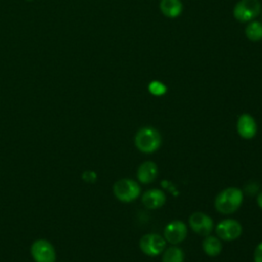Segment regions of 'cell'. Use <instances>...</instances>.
<instances>
[{
    "instance_id": "e0dca14e",
    "label": "cell",
    "mask_w": 262,
    "mask_h": 262,
    "mask_svg": "<svg viewBox=\"0 0 262 262\" xmlns=\"http://www.w3.org/2000/svg\"><path fill=\"white\" fill-rule=\"evenodd\" d=\"M167 86L161 81L155 80L148 84V91L155 96H162L167 92Z\"/></svg>"
},
{
    "instance_id": "5b68a950",
    "label": "cell",
    "mask_w": 262,
    "mask_h": 262,
    "mask_svg": "<svg viewBox=\"0 0 262 262\" xmlns=\"http://www.w3.org/2000/svg\"><path fill=\"white\" fill-rule=\"evenodd\" d=\"M139 248L147 256L160 255L166 248V239L158 233H146L139 241Z\"/></svg>"
},
{
    "instance_id": "4fadbf2b",
    "label": "cell",
    "mask_w": 262,
    "mask_h": 262,
    "mask_svg": "<svg viewBox=\"0 0 262 262\" xmlns=\"http://www.w3.org/2000/svg\"><path fill=\"white\" fill-rule=\"evenodd\" d=\"M160 9L165 16L175 18L181 14L183 5L180 0H161Z\"/></svg>"
},
{
    "instance_id": "6da1fadb",
    "label": "cell",
    "mask_w": 262,
    "mask_h": 262,
    "mask_svg": "<svg viewBox=\"0 0 262 262\" xmlns=\"http://www.w3.org/2000/svg\"><path fill=\"white\" fill-rule=\"evenodd\" d=\"M243 199V191L239 188L227 187L217 194L215 208L221 214H232L241 207Z\"/></svg>"
},
{
    "instance_id": "ffe728a7",
    "label": "cell",
    "mask_w": 262,
    "mask_h": 262,
    "mask_svg": "<svg viewBox=\"0 0 262 262\" xmlns=\"http://www.w3.org/2000/svg\"><path fill=\"white\" fill-rule=\"evenodd\" d=\"M257 204H258V206L262 209V192H260V193L258 194V196H257Z\"/></svg>"
},
{
    "instance_id": "d6986e66",
    "label": "cell",
    "mask_w": 262,
    "mask_h": 262,
    "mask_svg": "<svg viewBox=\"0 0 262 262\" xmlns=\"http://www.w3.org/2000/svg\"><path fill=\"white\" fill-rule=\"evenodd\" d=\"M83 179L85 180V181H87V182H94L95 180H96V174L94 173V172H92V171H86V172H84V174H83Z\"/></svg>"
},
{
    "instance_id": "52a82bcc",
    "label": "cell",
    "mask_w": 262,
    "mask_h": 262,
    "mask_svg": "<svg viewBox=\"0 0 262 262\" xmlns=\"http://www.w3.org/2000/svg\"><path fill=\"white\" fill-rule=\"evenodd\" d=\"M243 232L241 223L234 219H224L217 224L216 233L220 239L230 242L234 241Z\"/></svg>"
},
{
    "instance_id": "ac0fdd59",
    "label": "cell",
    "mask_w": 262,
    "mask_h": 262,
    "mask_svg": "<svg viewBox=\"0 0 262 262\" xmlns=\"http://www.w3.org/2000/svg\"><path fill=\"white\" fill-rule=\"evenodd\" d=\"M254 262H262V242L258 244L255 249Z\"/></svg>"
},
{
    "instance_id": "2e32d148",
    "label": "cell",
    "mask_w": 262,
    "mask_h": 262,
    "mask_svg": "<svg viewBox=\"0 0 262 262\" xmlns=\"http://www.w3.org/2000/svg\"><path fill=\"white\" fill-rule=\"evenodd\" d=\"M246 36L253 42L262 40V24L259 21H252L246 27Z\"/></svg>"
},
{
    "instance_id": "277c9868",
    "label": "cell",
    "mask_w": 262,
    "mask_h": 262,
    "mask_svg": "<svg viewBox=\"0 0 262 262\" xmlns=\"http://www.w3.org/2000/svg\"><path fill=\"white\" fill-rule=\"evenodd\" d=\"M261 11L259 0H239L233 8V16L242 23L253 20Z\"/></svg>"
},
{
    "instance_id": "44dd1931",
    "label": "cell",
    "mask_w": 262,
    "mask_h": 262,
    "mask_svg": "<svg viewBox=\"0 0 262 262\" xmlns=\"http://www.w3.org/2000/svg\"><path fill=\"white\" fill-rule=\"evenodd\" d=\"M26 1H33V0H26Z\"/></svg>"
},
{
    "instance_id": "3957f363",
    "label": "cell",
    "mask_w": 262,
    "mask_h": 262,
    "mask_svg": "<svg viewBox=\"0 0 262 262\" xmlns=\"http://www.w3.org/2000/svg\"><path fill=\"white\" fill-rule=\"evenodd\" d=\"M115 196L123 203H131L140 194V186L133 179L123 178L115 182L113 186Z\"/></svg>"
},
{
    "instance_id": "ba28073f",
    "label": "cell",
    "mask_w": 262,
    "mask_h": 262,
    "mask_svg": "<svg viewBox=\"0 0 262 262\" xmlns=\"http://www.w3.org/2000/svg\"><path fill=\"white\" fill-rule=\"evenodd\" d=\"M188 222L191 229L196 234L203 235V236L209 235L214 226V222L212 218L202 212H195L191 214L188 219Z\"/></svg>"
},
{
    "instance_id": "8fae6325",
    "label": "cell",
    "mask_w": 262,
    "mask_h": 262,
    "mask_svg": "<svg viewBox=\"0 0 262 262\" xmlns=\"http://www.w3.org/2000/svg\"><path fill=\"white\" fill-rule=\"evenodd\" d=\"M141 202L145 208L156 210L166 203V194L158 188L148 189L142 194Z\"/></svg>"
},
{
    "instance_id": "7c38bea8",
    "label": "cell",
    "mask_w": 262,
    "mask_h": 262,
    "mask_svg": "<svg viewBox=\"0 0 262 262\" xmlns=\"http://www.w3.org/2000/svg\"><path fill=\"white\" fill-rule=\"evenodd\" d=\"M159 174V169L156 163L151 161H146L140 164V166L137 169V179L139 182L143 184H147L152 182Z\"/></svg>"
},
{
    "instance_id": "9a60e30c",
    "label": "cell",
    "mask_w": 262,
    "mask_h": 262,
    "mask_svg": "<svg viewBox=\"0 0 262 262\" xmlns=\"http://www.w3.org/2000/svg\"><path fill=\"white\" fill-rule=\"evenodd\" d=\"M163 262H183L184 261V253L183 251L176 246L170 247L165 250L163 257Z\"/></svg>"
},
{
    "instance_id": "9c48e42d",
    "label": "cell",
    "mask_w": 262,
    "mask_h": 262,
    "mask_svg": "<svg viewBox=\"0 0 262 262\" xmlns=\"http://www.w3.org/2000/svg\"><path fill=\"white\" fill-rule=\"evenodd\" d=\"M187 235V227L184 222L174 220L169 222L164 229V238L166 242L177 245L180 244Z\"/></svg>"
},
{
    "instance_id": "30bf717a",
    "label": "cell",
    "mask_w": 262,
    "mask_h": 262,
    "mask_svg": "<svg viewBox=\"0 0 262 262\" xmlns=\"http://www.w3.org/2000/svg\"><path fill=\"white\" fill-rule=\"evenodd\" d=\"M236 130L241 137L251 139L256 135L258 127L255 119L250 114H243L237 119Z\"/></svg>"
},
{
    "instance_id": "8992f818",
    "label": "cell",
    "mask_w": 262,
    "mask_h": 262,
    "mask_svg": "<svg viewBox=\"0 0 262 262\" xmlns=\"http://www.w3.org/2000/svg\"><path fill=\"white\" fill-rule=\"evenodd\" d=\"M31 255L35 262H55L56 253L51 243L40 238L31 246Z\"/></svg>"
},
{
    "instance_id": "5bb4252c",
    "label": "cell",
    "mask_w": 262,
    "mask_h": 262,
    "mask_svg": "<svg viewBox=\"0 0 262 262\" xmlns=\"http://www.w3.org/2000/svg\"><path fill=\"white\" fill-rule=\"evenodd\" d=\"M204 252L211 257H215L220 254L222 250V244L220 238L213 235H207L202 244Z\"/></svg>"
},
{
    "instance_id": "7a4b0ae2",
    "label": "cell",
    "mask_w": 262,
    "mask_h": 262,
    "mask_svg": "<svg viewBox=\"0 0 262 262\" xmlns=\"http://www.w3.org/2000/svg\"><path fill=\"white\" fill-rule=\"evenodd\" d=\"M162 143L160 132L154 127L146 126L140 128L134 137V144L136 148L143 154L155 152Z\"/></svg>"
}]
</instances>
